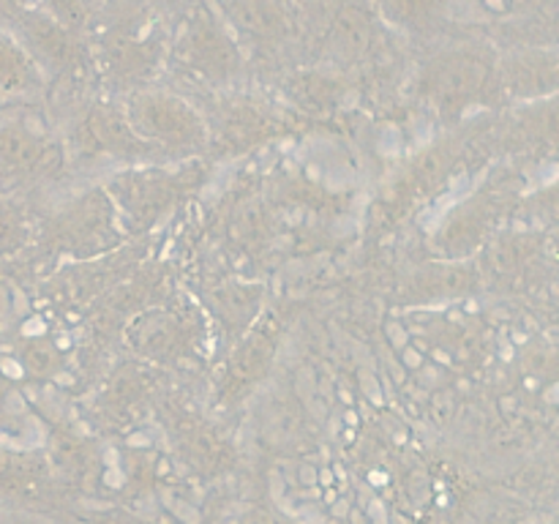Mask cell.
<instances>
[{"label": "cell", "instance_id": "7402d4cb", "mask_svg": "<svg viewBox=\"0 0 559 524\" xmlns=\"http://www.w3.org/2000/svg\"><path fill=\"white\" fill-rule=\"evenodd\" d=\"M33 5V0H0V20H11L16 11Z\"/></svg>", "mask_w": 559, "mask_h": 524}, {"label": "cell", "instance_id": "7c38bea8", "mask_svg": "<svg viewBox=\"0 0 559 524\" xmlns=\"http://www.w3.org/2000/svg\"><path fill=\"white\" fill-rule=\"evenodd\" d=\"M216 11L229 31L257 44H273L287 33L284 0H216Z\"/></svg>", "mask_w": 559, "mask_h": 524}, {"label": "cell", "instance_id": "44dd1931", "mask_svg": "<svg viewBox=\"0 0 559 524\" xmlns=\"http://www.w3.org/2000/svg\"><path fill=\"white\" fill-rule=\"evenodd\" d=\"M22 360H25L27 369L33 374H49L52 369H58L60 364V355L52 344H44V342H31L25 349H22Z\"/></svg>", "mask_w": 559, "mask_h": 524}, {"label": "cell", "instance_id": "6da1fadb", "mask_svg": "<svg viewBox=\"0 0 559 524\" xmlns=\"http://www.w3.org/2000/svg\"><path fill=\"white\" fill-rule=\"evenodd\" d=\"M418 91L437 112L456 118L497 91V60L484 47H453L424 66Z\"/></svg>", "mask_w": 559, "mask_h": 524}, {"label": "cell", "instance_id": "ba28073f", "mask_svg": "<svg viewBox=\"0 0 559 524\" xmlns=\"http://www.w3.org/2000/svg\"><path fill=\"white\" fill-rule=\"evenodd\" d=\"M63 162V151L38 120L0 115V172L16 178L49 175Z\"/></svg>", "mask_w": 559, "mask_h": 524}, {"label": "cell", "instance_id": "cb8c5ba5", "mask_svg": "<svg viewBox=\"0 0 559 524\" xmlns=\"http://www.w3.org/2000/svg\"><path fill=\"white\" fill-rule=\"evenodd\" d=\"M82 3H85L87 14H91V9H96V5H98V3H104V0H82Z\"/></svg>", "mask_w": 559, "mask_h": 524}, {"label": "cell", "instance_id": "5bb4252c", "mask_svg": "<svg viewBox=\"0 0 559 524\" xmlns=\"http://www.w3.org/2000/svg\"><path fill=\"white\" fill-rule=\"evenodd\" d=\"M169 415H173L175 445H178V451L183 453V458L191 467L205 475H213L222 467H227L229 458H233V451L213 431V426L194 418V413H186V409H173Z\"/></svg>", "mask_w": 559, "mask_h": 524}, {"label": "cell", "instance_id": "e0dca14e", "mask_svg": "<svg viewBox=\"0 0 559 524\" xmlns=\"http://www.w3.org/2000/svg\"><path fill=\"white\" fill-rule=\"evenodd\" d=\"M44 85V74L14 33L0 27V96H31Z\"/></svg>", "mask_w": 559, "mask_h": 524}, {"label": "cell", "instance_id": "3957f363", "mask_svg": "<svg viewBox=\"0 0 559 524\" xmlns=\"http://www.w3.org/2000/svg\"><path fill=\"white\" fill-rule=\"evenodd\" d=\"M173 60L191 76L205 82H233L243 69L238 36L213 5H194L173 41Z\"/></svg>", "mask_w": 559, "mask_h": 524}, {"label": "cell", "instance_id": "ac0fdd59", "mask_svg": "<svg viewBox=\"0 0 559 524\" xmlns=\"http://www.w3.org/2000/svg\"><path fill=\"white\" fill-rule=\"evenodd\" d=\"M451 0H380V16L404 31H429L445 16Z\"/></svg>", "mask_w": 559, "mask_h": 524}, {"label": "cell", "instance_id": "8992f818", "mask_svg": "<svg viewBox=\"0 0 559 524\" xmlns=\"http://www.w3.org/2000/svg\"><path fill=\"white\" fill-rule=\"evenodd\" d=\"M9 22L14 38L27 49L41 74L69 76L85 71L87 55L80 41V33L60 25L47 11H41L38 5H27V9L16 11Z\"/></svg>", "mask_w": 559, "mask_h": 524}, {"label": "cell", "instance_id": "603a6c76", "mask_svg": "<svg viewBox=\"0 0 559 524\" xmlns=\"http://www.w3.org/2000/svg\"><path fill=\"white\" fill-rule=\"evenodd\" d=\"M480 3L489 11H495V14H508V11L516 9L519 0H480Z\"/></svg>", "mask_w": 559, "mask_h": 524}, {"label": "cell", "instance_id": "30bf717a", "mask_svg": "<svg viewBox=\"0 0 559 524\" xmlns=\"http://www.w3.org/2000/svg\"><path fill=\"white\" fill-rule=\"evenodd\" d=\"M380 16L360 0H342L328 14L325 47L336 58H364L380 41Z\"/></svg>", "mask_w": 559, "mask_h": 524}, {"label": "cell", "instance_id": "277c9868", "mask_svg": "<svg viewBox=\"0 0 559 524\" xmlns=\"http://www.w3.org/2000/svg\"><path fill=\"white\" fill-rule=\"evenodd\" d=\"M200 169H142L126 172L107 186V194L118 211L120 222L131 229H147L162 222L189 191L194 189Z\"/></svg>", "mask_w": 559, "mask_h": 524}, {"label": "cell", "instance_id": "52a82bcc", "mask_svg": "<svg viewBox=\"0 0 559 524\" xmlns=\"http://www.w3.org/2000/svg\"><path fill=\"white\" fill-rule=\"evenodd\" d=\"M104 60L120 82H142L158 69L164 44L147 14H126L104 36Z\"/></svg>", "mask_w": 559, "mask_h": 524}, {"label": "cell", "instance_id": "9c48e42d", "mask_svg": "<svg viewBox=\"0 0 559 524\" xmlns=\"http://www.w3.org/2000/svg\"><path fill=\"white\" fill-rule=\"evenodd\" d=\"M76 147L82 156L104 158H145L153 156L151 145L136 136L129 118L112 104H93L76 123Z\"/></svg>", "mask_w": 559, "mask_h": 524}, {"label": "cell", "instance_id": "9a60e30c", "mask_svg": "<svg viewBox=\"0 0 559 524\" xmlns=\"http://www.w3.org/2000/svg\"><path fill=\"white\" fill-rule=\"evenodd\" d=\"M557 58L549 49L522 52L497 66V91L513 98H540L555 91Z\"/></svg>", "mask_w": 559, "mask_h": 524}, {"label": "cell", "instance_id": "8fae6325", "mask_svg": "<svg viewBox=\"0 0 559 524\" xmlns=\"http://www.w3.org/2000/svg\"><path fill=\"white\" fill-rule=\"evenodd\" d=\"M129 344L145 358L167 364V360L186 355L191 344V331L173 311L151 309L142 311L129 325Z\"/></svg>", "mask_w": 559, "mask_h": 524}, {"label": "cell", "instance_id": "5b68a950", "mask_svg": "<svg viewBox=\"0 0 559 524\" xmlns=\"http://www.w3.org/2000/svg\"><path fill=\"white\" fill-rule=\"evenodd\" d=\"M123 238V222L104 189L66 205L47 224V243L71 257H93Z\"/></svg>", "mask_w": 559, "mask_h": 524}, {"label": "cell", "instance_id": "2e32d148", "mask_svg": "<svg viewBox=\"0 0 559 524\" xmlns=\"http://www.w3.org/2000/svg\"><path fill=\"white\" fill-rule=\"evenodd\" d=\"M276 129V120L265 109L257 107V104L229 102L227 107H222V115H218L216 136L229 151H243V147L267 140Z\"/></svg>", "mask_w": 559, "mask_h": 524}, {"label": "cell", "instance_id": "d6986e66", "mask_svg": "<svg viewBox=\"0 0 559 524\" xmlns=\"http://www.w3.org/2000/svg\"><path fill=\"white\" fill-rule=\"evenodd\" d=\"M295 102H300L309 109H328L336 104V98L342 96V82L331 80L325 74H300L293 82Z\"/></svg>", "mask_w": 559, "mask_h": 524}, {"label": "cell", "instance_id": "7a4b0ae2", "mask_svg": "<svg viewBox=\"0 0 559 524\" xmlns=\"http://www.w3.org/2000/svg\"><path fill=\"white\" fill-rule=\"evenodd\" d=\"M126 118L153 153H194L211 142L205 118L186 98L167 91H140L126 104Z\"/></svg>", "mask_w": 559, "mask_h": 524}, {"label": "cell", "instance_id": "ffe728a7", "mask_svg": "<svg viewBox=\"0 0 559 524\" xmlns=\"http://www.w3.org/2000/svg\"><path fill=\"white\" fill-rule=\"evenodd\" d=\"M36 5L74 33H80L87 22V9L82 0H38Z\"/></svg>", "mask_w": 559, "mask_h": 524}, {"label": "cell", "instance_id": "4fadbf2b", "mask_svg": "<svg viewBox=\"0 0 559 524\" xmlns=\"http://www.w3.org/2000/svg\"><path fill=\"white\" fill-rule=\"evenodd\" d=\"M273 355H276V331H273V325L257 327L251 336L240 342V347L229 358L227 374L222 382V396L227 402L246 396L251 385H257L267 374Z\"/></svg>", "mask_w": 559, "mask_h": 524}]
</instances>
